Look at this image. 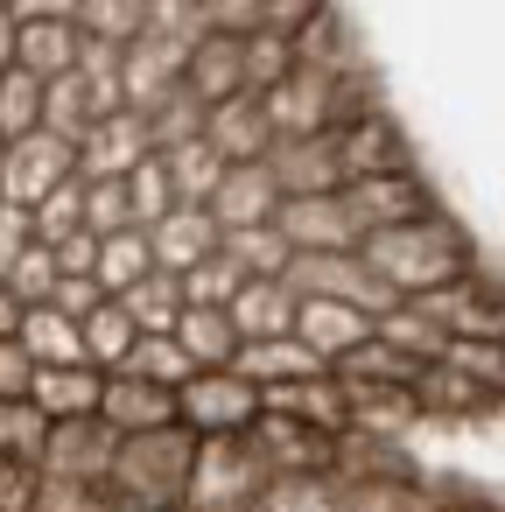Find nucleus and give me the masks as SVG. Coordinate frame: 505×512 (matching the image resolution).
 Segmentation results:
<instances>
[{"instance_id": "nucleus-45", "label": "nucleus", "mask_w": 505, "mask_h": 512, "mask_svg": "<svg viewBox=\"0 0 505 512\" xmlns=\"http://www.w3.org/2000/svg\"><path fill=\"white\" fill-rule=\"evenodd\" d=\"M414 393H421V407H428V414H477V407L491 400V393H484V386H470L456 365H428V372L414 379Z\"/></svg>"}, {"instance_id": "nucleus-58", "label": "nucleus", "mask_w": 505, "mask_h": 512, "mask_svg": "<svg viewBox=\"0 0 505 512\" xmlns=\"http://www.w3.org/2000/svg\"><path fill=\"white\" fill-rule=\"evenodd\" d=\"M15 22H78V0H8Z\"/></svg>"}, {"instance_id": "nucleus-52", "label": "nucleus", "mask_w": 505, "mask_h": 512, "mask_svg": "<svg viewBox=\"0 0 505 512\" xmlns=\"http://www.w3.org/2000/svg\"><path fill=\"white\" fill-rule=\"evenodd\" d=\"M36 379H43V365L29 358L22 337H8L0 344V400H36Z\"/></svg>"}, {"instance_id": "nucleus-19", "label": "nucleus", "mask_w": 505, "mask_h": 512, "mask_svg": "<svg viewBox=\"0 0 505 512\" xmlns=\"http://www.w3.org/2000/svg\"><path fill=\"white\" fill-rule=\"evenodd\" d=\"M99 421L120 428V435H148V428H176L183 407L169 386H148L134 372H106V400H99Z\"/></svg>"}, {"instance_id": "nucleus-26", "label": "nucleus", "mask_w": 505, "mask_h": 512, "mask_svg": "<svg viewBox=\"0 0 505 512\" xmlns=\"http://www.w3.org/2000/svg\"><path fill=\"white\" fill-rule=\"evenodd\" d=\"M78 64H85V29L78 22H22V71H36L43 85H57Z\"/></svg>"}, {"instance_id": "nucleus-6", "label": "nucleus", "mask_w": 505, "mask_h": 512, "mask_svg": "<svg viewBox=\"0 0 505 512\" xmlns=\"http://www.w3.org/2000/svg\"><path fill=\"white\" fill-rule=\"evenodd\" d=\"M71 176H78V141H64V134L36 127V134H22V141L8 148V162H0V204L36 211V204H43V197H57Z\"/></svg>"}, {"instance_id": "nucleus-21", "label": "nucleus", "mask_w": 505, "mask_h": 512, "mask_svg": "<svg viewBox=\"0 0 505 512\" xmlns=\"http://www.w3.org/2000/svg\"><path fill=\"white\" fill-rule=\"evenodd\" d=\"M190 92L204 99V106H225V99H239L246 92V36H204L197 50H190Z\"/></svg>"}, {"instance_id": "nucleus-40", "label": "nucleus", "mask_w": 505, "mask_h": 512, "mask_svg": "<svg viewBox=\"0 0 505 512\" xmlns=\"http://www.w3.org/2000/svg\"><path fill=\"white\" fill-rule=\"evenodd\" d=\"M295 71H302V57H295V36H274V29L246 36V92H253V99L281 92Z\"/></svg>"}, {"instance_id": "nucleus-9", "label": "nucleus", "mask_w": 505, "mask_h": 512, "mask_svg": "<svg viewBox=\"0 0 505 512\" xmlns=\"http://www.w3.org/2000/svg\"><path fill=\"white\" fill-rule=\"evenodd\" d=\"M148 155H155V134H148V120L127 106V113H106V120L78 141V176H85V183H127Z\"/></svg>"}, {"instance_id": "nucleus-34", "label": "nucleus", "mask_w": 505, "mask_h": 512, "mask_svg": "<svg viewBox=\"0 0 505 512\" xmlns=\"http://www.w3.org/2000/svg\"><path fill=\"white\" fill-rule=\"evenodd\" d=\"M155 274V239L148 232H113V239H99V288L106 295H127V288H141Z\"/></svg>"}, {"instance_id": "nucleus-49", "label": "nucleus", "mask_w": 505, "mask_h": 512, "mask_svg": "<svg viewBox=\"0 0 505 512\" xmlns=\"http://www.w3.org/2000/svg\"><path fill=\"white\" fill-rule=\"evenodd\" d=\"M0 288H15V295H22L29 309H43V302H57V288H64V267H57V246H43V239H36V246L22 253V267H15L8 281H0Z\"/></svg>"}, {"instance_id": "nucleus-4", "label": "nucleus", "mask_w": 505, "mask_h": 512, "mask_svg": "<svg viewBox=\"0 0 505 512\" xmlns=\"http://www.w3.org/2000/svg\"><path fill=\"white\" fill-rule=\"evenodd\" d=\"M302 302H351L365 316H386L400 295L365 267V253H295V267L281 274Z\"/></svg>"}, {"instance_id": "nucleus-16", "label": "nucleus", "mask_w": 505, "mask_h": 512, "mask_svg": "<svg viewBox=\"0 0 505 512\" xmlns=\"http://www.w3.org/2000/svg\"><path fill=\"white\" fill-rule=\"evenodd\" d=\"M281 183H274V169L267 162H232V176L218 183V197H211V218L225 225V232H246V225H274L281 218Z\"/></svg>"}, {"instance_id": "nucleus-30", "label": "nucleus", "mask_w": 505, "mask_h": 512, "mask_svg": "<svg viewBox=\"0 0 505 512\" xmlns=\"http://www.w3.org/2000/svg\"><path fill=\"white\" fill-rule=\"evenodd\" d=\"M379 337H386L400 358H414V365H442V351H449V330H442L421 302H393V309L379 316Z\"/></svg>"}, {"instance_id": "nucleus-15", "label": "nucleus", "mask_w": 505, "mask_h": 512, "mask_svg": "<svg viewBox=\"0 0 505 512\" xmlns=\"http://www.w3.org/2000/svg\"><path fill=\"white\" fill-rule=\"evenodd\" d=\"M337 155H344V183H358V176H393V169H414V162H407V141H400V127H393L379 106L337 127Z\"/></svg>"}, {"instance_id": "nucleus-31", "label": "nucleus", "mask_w": 505, "mask_h": 512, "mask_svg": "<svg viewBox=\"0 0 505 512\" xmlns=\"http://www.w3.org/2000/svg\"><path fill=\"white\" fill-rule=\"evenodd\" d=\"M169 162V183H176V204H204L211 211V197H218V183L232 176V162L211 148V141H190V148H169L162 155Z\"/></svg>"}, {"instance_id": "nucleus-33", "label": "nucleus", "mask_w": 505, "mask_h": 512, "mask_svg": "<svg viewBox=\"0 0 505 512\" xmlns=\"http://www.w3.org/2000/svg\"><path fill=\"white\" fill-rule=\"evenodd\" d=\"M99 120H106V106H99V92L85 85V71H71V78H57V85H50V106H43V127H50V134L85 141Z\"/></svg>"}, {"instance_id": "nucleus-3", "label": "nucleus", "mask_w": 505, "mask_h": 512, "mask_svg": "<svg viewBox=\"0 0 505 512\" xmlns=\"http://www.w3.org/2000/svg\"><path fill=\"white\" fill-rule=\"evenodd\" d=\"M267 491H274V470H267L260 442L253 435H211V442H197L183 512H260Z\"/></svg>"}, {"instance_id": "nucleus-48", "label": "nucleus", "mask_w": 505, "mask_h": 512, "mask_svg": "<svg viewBox=\"0 0 505 512\" xmlns=\"http://www.w3.org/2000/svg\"><path fill=\"white\" fill-rule=\"evenodd\" d=\"M148 36H162L176 50H197L211 36V8H204V0H155V8H148Z\"/></svg>"}, {"instance_id": "nucleus-11", "label": "nucleus", "mask_w": 505, "mask_h": 512, "mask_svg": "<svg viewBox=\"0 0 505 512\" xmlns=\"http://www.w3.org/2000/svg\"><path fill=\"white\" fill-rule=\"evenodd\" d=\"M274 225L288 232L295 253H358V246H365V232H358L344 190H330V197H288Z\"/></svg>"}, {"instance_id": "nucleus-47", "label": "nucleus", "mask_w": 505, "mask_h": 512, "mask_svg": "<svg viewBox=\"0 0 505 512\" xmlns=\"http://www.w3.org/2000/svg\"><path fill=\"white\" fill-rule=\"evenodd\" d=\"M78 232H92V225H85V176H71L57 197L36 204V239H43V246H64V239H78Z\"/></svg>"}, {"instance_id": "nucleus-22", "label": "nucleus", "mask_w": 505, "mask_h": 512, "mask_svg": "<svg viewBox=\"0 0 505 512\" xmlns=\"http://www.w3.org/2000/svg\"><path fill=\"white\" fill-rule=\"evenodd\" d=\"M295 316H302V295L288 281H246L239 302H232V323L246 344H267V337H295Z\"/></svg>"}, {"instance_id": "nucleus-46", "label": "nucleus", "mask_w": 505, "mask_h": 512, "mask_svg": "<svg viewBox=\"0 0 505 512\" xmlns=\"http://www.w3.org/2000/svg\"><path fill=\"white\" fill-rule=\"evenodd\" d=\"M442 365H456V372H463L470 386H484L491 400L505 393V344H491V337H449Z\"/></svg>"}, {"instance_id": "nucleus-60", "label": "nucleus", "mask_w": 505, "mask_h": 512, "mask_svg": "<svg viewBox=\"0 0 505 512\" xmlns=\"http://www.w3.org/2000/svg\"><path fill=\"white\" fill-rule=\"evenodd\" d=\"M22 323H29V302H22L15 288H0V344L22 337Z\"/></svg>"}, {"instance_id": "nucleus-42", "label": "nucleus", "mask_w": 505, "mask_h": 512, "mask_svg": "<svg viewBox=\"0 0 505 512\" xmlns=\"http://www.w3.org/2000/svg\"><path fill=\"white\" fill-rule=\"evenodd\" d=\"M120 372H134V379H148V386H169V393H183V386L197 379V365H190V351H183L176 337H141Z\"/></svg>"}, {"instance_id": "nucleus-62", "label": "nucleus", "mask_w": 505, "mask_h": 512, "mask_svg": "<svg viewBox=\"0 0 505 512\" xmlns=\"http://www.w3.org/2000/svg\"><path fill=\"white\" fill-rule=\"evenodd\" d=\"M0 8H8V0H0Z\"/></svg>"}, {"instance_id": "nucleus-41", "label": "nucleus", "mask_w": 505, "mask_h": 512, "mask_svg": "<svg viewBox=\"0 0 505 512\" xmlns=\"http://www.w3.org/2000/svg\"><path fill=\"white\" fill-rule=\"evenodd\" d=\"M43 106H50V85L36 78V71H8V78H0V134H8V141H22V134H36L43 127Z\"/></svg>"}, {"instance_id": "nucleus-18", "label": "nucleus", "mask_w": 505, "mask_h": 512, "mask_svg": "<svg viewBox=\"0 0 505 512\" xmlns=\"http://www.w3.org/2000/svg\"><path fill=\"white\" fill-rule=\"evenodd\" d=\"M295 337H302V344L337 372L358 344H372V337H379V316H365V309H351V302H302Z\"/></svg>"}, {"instance_id": "nucleus-24", "label": "nucleus", "mask_w": 505, "mask_h": 512, "mask_svg": "<svg viewBox=\"0 0 505 512\" xmlns=\"http://www.w3.org/2000/svg\"><path fill=\"white\" fill-rule=\"evenodd\" d=\"M176 344L190 351V365H197V372H232V365H239V351H246V337H239L232 309H183Z\"/></svg>"}, {"instance_id": "nucleus-56", "label": "nucleus", "mask_w": 505, "mask_h": 512, "mask_svg": "<svg viewBox=\"0 0 505 512\" xmlns=\"http://www.w3.org/2000/svg\"><path fill=\"white\" fill-rule=\"evenodd\" d=\"M99 302H106L99 274H64V288H57V309H64V316H78V323H85V316H92Z\"/></svg>"}, {"instance_id": "nucleus-13", "label": "nucleus", "mask_w": 505, "mask_h": 512, "mask_svg": "<svg viewBox=\"0 0 505 512\" xmlns=\"http://www.w3.org/2000/svg\"><path fill=\"white\" fill-rule=\"evenodd\" d=\"M281 197H330L344 190V155H337V134H309V141H274L267 155Z\"/></svg>"}, {"instance_id": "nucleus-14", "label": "nucleus", "mask_w": 505, "mask_h": 512, "mask_svg": "<svg viewBox=\"0 0 505 512\" xmlns=\"http://www.w3.org/2000/svg\"><path fill=\"white\" fill-rule=\"evenodd\" d=\"M190 85V50L162 43V36H141L127 43V106L134 113H155L162 99H176Z\"/></svg>"}, {"instance_id": "nucleus-28", "label": "nucleus", "mask_w": 505, "mask_h": 512, "mask_svg": "<svg viewBox=\"0 0 505 512\" xmlns=\"http://www.w3.org/2000/svg\"><path fill=\"white\" fill-rule=\"evenodd\" d=\"M22 344H29V358H36V365H92V351H85V323H78V316H64L57 302L29 309Z\"/></svg>"}, {"instance_id": "nucleus-44", "label": "nucleus", "mask_w": 505, "mask_h": 512, "mask_svg": "<svg viewBox=\"0 0 505 512\" xmlns=\"http://www.w3.org/2000/svg\"><path fill=\"white\" fill-rule=\"evenodd\" d=\"M127 197H134V218H141V232H155L169 211H183V204H176V183H169V162H162V155H148V162L127 176Z\"/></svg>"}, {"instance_id": "nucleus-61", "label": "nucleus", "mask_w": 505, "mask_h": 512, "mask_svg": "<svg viewBox=\"0 0 505 512\" xmlns=\"http://www.w3.org/2000/svg\"><path fill=\"white\" fill-rule=\"evenodd\" d=\"M8 148H15V141H8V134H0V162H8Z\"/></svg>"}, {"instance_id": "nucleus-39", "label": "nucleus", "mask_w": 505, "mask_h": 512, "mask_svg": "<svg viewBox=\"0 0 505 512\" xmlns=\"http://www.w3.org/2000/svg\"><path fill=\"white\" fill-rule=\"evenodd\" d=\"M50 414L36 400H0V456H15V463H36L43 470V449H50Z\"/></svg>"}, {"instance_id": "nucleus-38", "label": "nucleus", "mask_w": 505, "mask_h": 512, "mask_svg": "<svg viewBox=\"0 0 505 512\" xmlns=\"http://www.w3.org/2000/svg\"><path fill=\"white\" fill-rule=\"evenodd\" d=\"M225 253H232L253 281H281V274L295 267V246H288V232H281V225H246V232H225Z\"/></svg>"}, {"instance_id": "nucleus-51", "label": "nucleus", "mask_w": 505, "mask_h": 512, "mask_svg": "<svg viewBox=\"0 0 505 512\" xmlns=\"http://www.w3.org/2000/svg\"><path fill=\"white\" fill-rule=\"evenodd\" d=\"M43 470L36 463H15V456H0V512H43Z\"/></svg>"}, {"instance_id": "nucleus-53", "label": "nucleus", "mask_w": 505, "mask_h": 512, "mask_svg": "<svg viewBox=\"0 0 505 512\" xmlns=\"http://www.w3.org/2000/svg\"><path fill=\"white\" fill-rule=\"evenodd\" d=\"M36 246V211H22V204H0V281H8L15 267H22V253Z\"/></svg>"}, {"instance_id": "nucleus-23", "label": "nucleus", "mask_w": 505, "mask_h": 512, "mask_svg": "<svg viewBox=\"0 0 505 512\" xmlns=\"http://www.w3.org/2000/svg\"><path fill=\"white\" fill-rule=\"evenodd\" d=\"M421 414H428V407H421V393H414V386H351V435L400 442Z\"/></svg>"}, {"instance_id": "nucleus-7", "label": "nucleus", "mask_w": 505, "mask_h": 512, "mask_svg": "<svg viewBox=\"0 0 505 512\" xmlns=\"http://www.w3.org/2000/svg\"><path fill=\"white\" fill-rule=\"evenodd\" d=\"M176 407H183V428L190 435H253L260 428V386L246 379V372H197L183 393H176Z\"/></svg>"}, {"instance_id": "nucleus-25", "label": "nucleus", "mask_w": 505, "mask_h": 512, "mask_svg": "<svg viewBox=\"0 0 505 512\" xmlns=\"http://www.w3.org/2000/svg\"><path fill=\"white\" fill-rule=\"evenodd\" d=\"M99 400H106V372L99 365H43V379H36V407L50 421H92Z\"/></svg>"}, {"instance_id": "nucleus-36", "label": "nucleus", "mask_w": 505, "mask_h": 512, "mask_svg": "<svg viewBox=\"0 0 505 512\" xmlns=\"http://www.w3.org/2000/svg\"><path fill=\"white\" fill-rule=\"evenodd\" d=\"M295 57L309 64V71H330V78H358V57H351V36H344V22H337V8H323L302 36H295Z\"/></svg>"}, {"instance_id": "nucleus-32", "label": "nucleus", "mask_w": 505, "mask_h": 512, "mask_svg": "<svg viewBox=\"0 0 505 512\" xmlns=\"http://www.w3.org/2000/svg\"><path fill=\"white\" fill-rule=\"evenodd\" d=\"M134 344H141V323L127 316L120 295H106V302L85 316V351H92V365H99V372H120V365L134 358Z\"/></svg>"}, {"instance_id": "nucleus-59", "label": "nucleus", "mask_w": 505, "mask_h": 512, "mask_svg": "<svg viewBox=\"0 0 505 512\" xmlns=\"http://www.w3.org/2000/svg\"><path fill=\"white\" fill-rule=\"evenodd\" d=\"M15 64H22V22H15L8 8H0V78H8Z\"/></svg>"}, {"instance_id": "nucleus-55", "label": "nucleus", "mask_w": 505, "mask_h": 512, "mask_svg": "<svg viewBox=\"0 0 505 512\" xmlns=\"http://www.w3.org/2000/svg\"><path fill=\"white\" fill-rule=\"evenodd\" d=\"M323 8H330V0H267V29L274 36H302Z\"/></svg>"}, {"instance_id": "nucleus-1", "label": "nucleus", "mask_w": 505, "mask_h": 512, "mask_svg": "<svg viewBox=\"0 0 505 512\" xmlns=\"http://www.w3.org/2000/svg\"><path fill=\"white\" fill-rule=\"evenodd\" d=\"M358 253H365V267H372L400 302H421V295H435V288L477 274V267H470V239H463L442 211H428V218H414V225H393V232H372Z\"/></svg>"}, {"instance_id": "nucleus-2", "label": "nucleus", "mask_w": 505, "mask_h": 512, "mask_svg": "<svg viewBox=\"0 0 505 512\" xmlns=\"http://www.w3.org/2000/svg\"><path fill=\"white\" fill-rule=\"evenodd\" d=\"M197 442L183 421L176 428H148V435H127L120 442V463H113V498L120 512H162V505H183L190 498V470H197Z\"/></svg>"}, {"instance_id": "nucleus-29", "label": "nucleus", "mask_w": 505, "mask_h": 512, "mask_svg": "<svg viewBox=\"0 0 505 512\" xmlns=\"http://www.w3.org/2000/svg\"><path fill=\"white\" fill-rule=\"evenodd\" d=\"M120 302H127V316L141 323V337H176V323H183V309H190L183 274H162V267H155L141 288H127Z\"/></svg>"}, {"instance_id": "nucleus-35", "label": "nucleus", "mask_w": 505, "mask_h": 512, "mask_svg": "<svg viewBox=\"0 0 505 512\" xmlns=\"http://www.w3.org/2000/svg\"><path fill=\"white\" fill-rule=\"evenodd\" d=\"M148 8H155V0H78V29H85L92 43L127 50V43L148 36Z\"/></svg>"}, {"instance_id": "nucleus-8", "label": "nucleus", "mask_w": 505, "mask_h": 512, "mask_svg": "<svg viewBox=\"0 0 505 512\" xmlns=\"http://www.w3.org/2000/svg\"><path fill=\"white\" fill-rule=\"evenodd\" d=\"M253 442H260V456H267L274 484H281V477H337V449H344V435H323V428L288 421V414H260Z\"/></svg>"}, {"instance_id": "nucleus-12", "label": "nucleus", "mask_w": 505, "mask_h": 512, "mask_svg": "<svg viewBox=\"0 0 505 512\" xmlns=\"http://www.w3.org/2000/svg\"><path fill=\"white\" fill-rule=\"evenodd\" d=\"M421 309H428L449 337H491V344H505V295H498L484 274H463V281L421 295Z\"/></svg>"}, {"instance_id": "nucleus-27", "label": "nucleus", "mask_w": 505, "mask_h": 512, "mask_svg": "<svg viewBox=\"0 0 505 512\" xmlns=\"http://www.w3.org/2000/svg\"><path fill=\"white\" fill-rule=\"evenodd\" d=\"M232 372H246L253 386H295V379H316V372H330V365H323L302 337H267V344H246Z\"/></svg>"}, {"instance_id": "nucleus-43", "label": "nucleus", "mask_w": 505, "mask_h": 512, "mask_svg": "<svg viewBox=\"0 0 505 512\" xmlns=\"http://www.w3.org/2000/svg\"><path fill=\"white\" fill-rule=\"evenodd\" d=\"M246 281H253V274H246L232 253H211L197 274H183V295H190V309H232Z\"/></svg>"}, {"instance_id": "nucleus-54", "label": "nucleus", "mask_w": 505, "mask_h": 512, "mask_svg": "<svg viewBox=\"0 0 505 512\" xmlns=\"http://www.w3.org/2000/svg\"><path fill=\"white\" fill-rule=\"evenodd\" d=\"M218 36H260L267 29V0H204Z\"/></svg>"}, {"instance_id": "nucleus-5", "label": "nucleus", "mask_w": 505, "mask_h": 512, "mask_svg": "<svg viewBox=\"0 0 505 512\" xmlns=\"http://www.w3.org/2000/svg\"><path fill=\"white\" fill-rule=\"evenodd\" d=\"M120 428L92 421H57L50 449H43V484H78V491H113V463H120Z\"/></svg>"}, {"instance_id": "nucleus-17", "label": "nucleus", "mask_w": 505, "mask_h": 512, "mask_svg": "<svg viewBox=\"0 0 505 512\" xmlns=\"http://www.w3.org/2000/svg\"><path fill=\"white\" fill-rule=\"evenodd\" d=\"M148 239H155V267H162V274H197L211 253H225V225H218L204 204L169 211V218H162Z\"/></svg>"}, {"instance_id": "nucleus-57", "label": "nucleus", "mask_w": 505, "mask_h": 512, "mask_svg": "<svg viewBox=\"0 0 505 512\" xmlns=\"http://www.w3.org/2000/svg\"><path fill=\"white\" fill-rule=\"evenodd\" d=\"M57 267H64V274H99V232L64 239V246H57Z\"/></svg>"}, {"instance_id": "nucleus-50", "label": "nucleus", "mask_w": 505, "mask_h": 512, "mask_svg": "<svg viewBox=\"0 0 505 512\" xmlns=\"http://www.w3.org/2000/svg\"><path fill=\"white\" fill-rule=\"evenodd\" d=\"M85 225H92L99 239H113V232H141L127 183H85Z\"/></svg>"}, {"instance_id": "nucleus-37", "label": "nucleus", "mask_w": 505, "mask_h": 512, "mask_svg": "<svg viewBox=\"0 0 505 512\" xmlns=\"http://www.w3.org/2000/svg\"><path fill=\"white\" fill-rule=\"evenodd\" d=\"M148 120V134H155V155H169V148H190V141H204L211 134V106L183 85L176 99H162L155 113H141Z\"/></svg>"}, {"instance_id": "nucleus-20", "label": "nucleus", "mask_w": 505, "mask_h": 512, "mask_svg": "<svg viewBox=\"0 0 505 512\" xmlns=\"http://www.w3.org/2000/svg\"><path fill=\"white\" fill-rule=\"evenodd\" d=\"M225 162H267L274 155V120H267V99H253V92H239V99H225V106H211V134H204Z\"/></svg>"}, {"instance_id": "nucleus-10", "label": "nucleus", "mask_w": 505, "mask_h": 512, "mask_svg": "<svg viewBox=\"0 0 505 512\" xmlns=\"http://www.w3.org/2000/svg\"><path fill=\"white\" fill-rule=\"evenodd\" d=\"M344 204H351V218H358V232H365V239H372V232H393V225H414V218H428V211H435L414 169L358 176V183H344Z\"/></svg>"}]
</instances>
